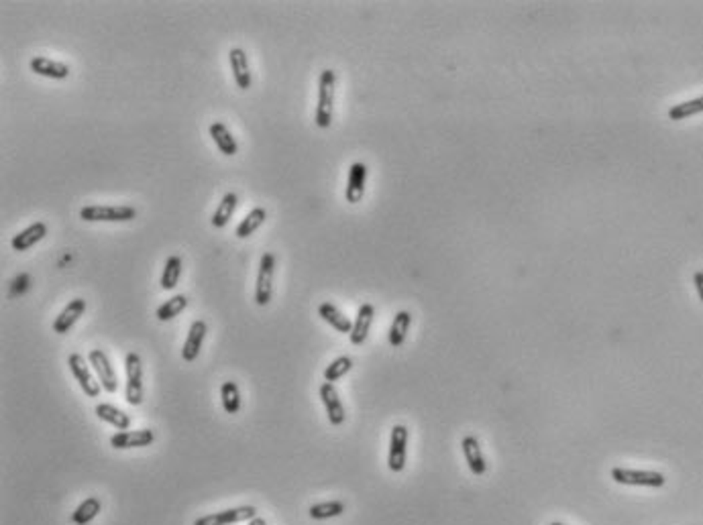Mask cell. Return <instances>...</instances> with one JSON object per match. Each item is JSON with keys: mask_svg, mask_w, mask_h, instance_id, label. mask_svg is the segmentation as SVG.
<instances>
[{"mask_svg": "<svg viewBox=\"0 0 703 525\" xmlns=\"http://www.w3.org/2000/svg\"><path fill=\"white\" fill-rule=\"evenodd\" d=\"M335 90L336 74L333 70H322L318 77V104L314 112V122L318 129H328L333 124V112H335Z\"/></svg>", "mask_w": 703, "mask_h": 525, "instance_id": "obj_1", "label": "cell"}, {"mask_svg": "<svg viewBox=\"0 0 703 525\" xmlns=\"http://www.w3.org/2000/svg\"><path fill=\"white\" fill-rule=\"evenodd\" d=\"M124 373H127V385H124V399L127 404L137 407L143 404V362L137 352H127L124 357Z\"/></svg>", "mask_w": 703, "mask_h": 525, "instance_id": "obj_2", "label": "cell"}, {"mask_svg": "<svg viewBox=\"0 0 703 525\" xmlns=\"http://www.w3.org/2000/svg\"><path fill=\"white\" fill-rule=\"evenodd\" d=\"M80 218L84 222H131L137 218V210L133 206H84L80 210Z\"/></svg>", "mask_w": 703, "mask_h": 525, "instance_id": "obj_3", "label": "cell"}, {"mask_svg": "<svg viewBox=\"0 0 703 525\" xmlns=\"http://www.w3.org/2000/svg\"><path fill=\"white\" fill-rule=\"evenodd\" d=\"M274 277H275V255L274 253H263L259 261V271H257V281H255V303L265 308L272 296H274Z\"/></svg>", "mask_w": 703, "mask_h": 525, "instance_id": "obj_4", "label": "cell"}, {"mask_svg": "<svg viewBox=\"0 0 703 525\" xmlns=\"http://www.w3.org/2000/svg\"><path fill=\"white\" fill-rule=\"evenodd\" d=\"M611 479L618 485H628V487H653L658 489L665 485V475L655 472V470H634V468H622L616 466L611 468Z\"/></svg>", "mask_w": 703, "mask_h": 525, "instance_id": "obj_5", "label": "cell"}, {"mask_svg": "<svg viewBox=\"0 0 703 525\" xmlns=\"http://www.w3.org/2000/svg\"><path fill=\"white\" fill-rule=\"evenodd\" d=\"M68 367H70L72 375L76 377L77 385H80V389L84 391L86 397H98V395H100L102 385H100V381H98V379L94 377V373H92L90 362L84 359L82 354H77V352L70 354Z\"/></svg>", "mask_w": 703, "mask_h": 525, "instance_id": "obj_6", "label": "cell"}, {"mask_svg": "<svg viewBox=\"0 0 703 525\" xmlns=\"http://www.w3.org/2000/svg\"><path fill=\"white\" fill-rule=\"evenodd\" d=\"M253 517H257V509L253 505H241V507H232V509L216 511V513H208L198 517L194 525H235L243 524V521H251Z\"/></svg>", "mask_w": 703, "mask_h": 525, "instance_id": "obj_7", "label": "cell"}, {"mask_svg": "<svg viewBox=\"0 0 703 525\" xmlns=\"http://www.w3.org/2000/svg\"><path fill=\"white\" fill-rule=\"evenodd\" d=\"M88 362H90L94 373L98 377L102 389L107 391V393H117V389H119V379H117V371H114V367H112V362L108 359L107 352L100 350V348H92L90 352H88Z\"/></svg>", "mask_w": 703, "mask_h": 525, "instance_id": "obj_8", "label": "cell"}, {"mask_svg": "<svg viewBox=\"0 0 703 525\" xmlns=\"http://www.w3.org/2000/svg\"><path fill=\"white\" fill-rule=\"evenodd\" d=\"M406 454H408V428L396 423L390 434V454H387V466L392 472H402L406 468Z\"/></svg>", "mask_w": 703, "mask_h": 525, "instance_id": "obj_9", "label": "cell"}, {"mask_svg": "<svg viewBox=\"0 0 703 525\" xmlns=\"http://www.w3.org/2000/svg\"><path fill=\"white\" fill-rule=\"evenodd\" d=\"M155 442L153 430H124L110 438V446L114 450H131V448H147Z\"/></svg>", "mask_w": 703, "mask_h": 525, "instance_id": "obj_10", "label": "cell"}, {"mask_svg": "<svg viewBox=\"0 0 703 525\" xmlns=\"http://www.w3.org/2000/svg\"><path fill=\"white\" fill-rule=\"evenodd\" d=\"M318 393H321L322 406L326 409L328 421H331L333 426H343V423H345V418H347V413H345V406H343V401H340V397H338V391H336L335 385L324 381L321 385V389H318Z\"/></svg>", "mask_w": 703, "mask_h": 525, "instance_id": "obj_11", "label": "cell"}, {"mask_svg": "<svg viewBox=\"0 0 703 525\" xmlns=\"http://www.w3.org/2000/svg\"><path fill=\"white\" fill-rule=\"evenodd\" d=\"M206 332H208V326L204 320H194L190 330H188V336H186V342L182 346V359L183 362H194L198 359L200 350H202V345H204V338H206Z\"/></svg>", "mask_w": 703, "mask_h": 525, "instance_id": "obj_12", "label": "cell"}, {"mask_svg": "<svg viewBox=\"0 0 703 525\" xmlns=\"http://www.w3.org/2000/svg\"><path fill=\"white\" fill-rule=\"evenodd\" d=\"M86 308H88V305H86V300H82V298H76V300L70 301V303L61 310L60 315L55 318V322H53V332H55V334H68V332L76 326L77 320L86 314Z\"/></svg>", "mask_w": 703, "mask_h": 525, "instance_id": "obj_13", "label": "cell"}, {"mask_svg": "<svg viewBox=\"0 0 703 525\" xmlns=\"http://www.w3.org/2000/svg\"><path fill=\"white\" fill-rule=\"evenodd\" d=\"M365 181H367V166L361 161H355L349 169V178H347V188H345V197L349 204H359L363 200L365 194Z\"/></svg>", "mask_w": 703, "mask_h": 525, "instance_id": "obj_14", "label": "cell"}, {"mask_svg": "<svg viewBox=\"0 0 703 525\" xmlns=\"http://www.w3.org/2000/svg\"><path fill=\"white\" fill-rule=\"evenodd\" d=\"M229 61L230 70H232V77H235V84L241 90H249L251 84H253V77H251V67H249L247 53H245L241 47H235V49L229 51Z\"/></svg>", "mask_w": 703, "mask_h": 525, "instance_id": "obj_15", "label": "cell"}, {"mask_svg": "<svg viewBox=\"0 0 703 525\" xmlns=\"http://www.w3.org/2000/svg\"><path fill=\"white\" fill-rule=\"evenodd\" d=\"M29 67L33 74L41 75V77H49V80H65L70 75V65L63 61L49 60L43 55H37L29 61Z\"/></svg>", "mask_w": 703, "mask_h": 525, "instance_id": "obj_16", "label": "cell"}, {"mask_svg": "<svg viewBox=\"0 0 703 525\" xmlns=\"http://www.w3.org/2000/svg\"><path fill=\"white\" fill-rule=\"evenodd\" d=\"M461 448H463L465 462H467L469 470L473 472L475 477H481V475H485L488 465H485L483 452H481V446H479V440H477L475 435H465V438H463V442H461Z\"/></svg>", "mask_w": 703, "mask_h": 525, "instance_id": "obj_17", "label": "cell"}, {"mask_svg": "<svg viewBox=\"0 0 703 525\" xmlns=\"http://www.w3.org/2000/svg\"><path fill=\"white\" fill-rule=\"evenodd\" d=\"M373 318H375V308L371 303H363L357 312V318L353 322V330L349 334L353 346H361L365 342L369 330H371V324H373Z\"/></svg>", "mask_w": 703, "mask_h": 525, "instance_id": "obj_18", "label": "cell"}, {"mask_svg": "<svg viewBox=\"0 0 703 525\" xmlns=\"http://www.w3.org/2000/svg\"><path fill=\"white\" fill-rule=\"evenodd\" d=\"M45 234H47L45 222H35V224L27 226L25 230H21L18 234H15L13 240H11V247H13L15 251H18V253L29 251L31 247H35L37 242H41V240L45 239Z\"/></svg>", "mask_w": 703, "mask_h": 525, "instance_id": "obj_19", "label": "cell"}, {"mask_svg": "<svg viewBox=\"0 0 703 525\" xmlns=\"http://www.w3.org/2000/svg\"><path fill=\"white\" fill-rule=\"evenodd\" d=\"M208 135L213 136L214 145L218 147V151H220L222 155L232 157V155L239 153V145H237L235 136H232V133L227 129L225 122H213V124L208 126Z\"/></svg>", "mask_w": 703, "mask_h": 525, "instance_id": "obj_20", "label": "cell"}, {"mask_svg": "<svg viewBox=\"0 0 703 525\" xmlns=\"http://www.w3.org/2000/svg\"><path fill=\"white\" fill-rule=\"evenodd\" d=\"M318 315H321L322 320H324L328 326H333L336 332L351 334L353 322L347 318V315L343 314L338 308H336L335 303H331V301H322L321 305H318Z\"/></svg>", "mask_w": 703, "mask_h": 525, "instance_id": "obj_21", "label": "cell"}, {"mask_svg": "<svg viewBox=\"0 0 703 525\" xmlns=\"http://www.w3.org/2000/svg\"><path fill=\"white\" fill-rule=\"evenodd\" d=\"M94 413H96L98 420L107 421V423H110L112 428H117L121 432L131 428V416L124 413L117 406H112V404H98V406L94 407Z\"/></svg>", "mask_w": 703, "mask_h": 525, "instance_id": "obj_22", "label": "cell"}, {"mask_svg": "<svg viewBox=\"0 0 703 525\" xmlns=\"http://www.w3.org/2000/svg\"><path fill=\"white\" fill-rule=\"evenodd\" d=\"M237 206H239L237 194L229 192V194L222 195V200L218 202V208L214 210L213 218H210V224L214 228H225L230 222V218H232V214L237 210Z\"/></svg>", "mask_w": 703, "mask_h": 525, "instance_id": "obj_23", "label": "cell"}, {"mask_svg": "<svg viewBox=\"0 0 703 525\" xmlns=\"http://www.w3.org/2000/svg\"><path fill=\"white\" fill-rule=\"evenodd\" d=\"M412 326V314L402 310L394 315V322L390 326V345L394 348H399V346L406 342V336H408V330Z\"/></svg>", "mask_w": 703, "mask_h": 525, "instance_id": "obj_24", "label": "cell"}, {"mask_svg": "<svg viewBox=\"0 0 703 525\" xmlns=\"http://www.w3.org/2000/svg\"><path fill=\"white\" fill-rule=\"evenodd\" d=\"M100 511H102L100 499H98V497H88V499H84V501L76 507V511L72 513V524L74 525L92 524V521L98 517Z\"/></svg>", "mask_w": 703, "mask_h": 525, "instance_id": "obj_25", "label": "cell"}, {"mask_svg": "<svg viewBox=\"0 0 703 525\" xmlns=\"http://www.w3.org/2000/svg\"><path fill=\"white\" fill-rule=\"evenodd\" d=\"M267 220V212H265V208H253V210L249 212L247 216H245L243 220L237 224V228H235V234H237V239H241V240H245V239H249L255 230H259V226L263 224Z\"/></svg>", "mask_w": 703, "mask_h": 525, "instance_id": "obj_26", "label": "cell"}, {"mask_svg": "<svg viewBox=\"0 0 703 525\" xmlns=\"http://www.w3.org/2000/svg\"><path fill=\"white\" fill-rule=\"evenodd\" d=\"M182 256L171 255L166 261V267H163V273H161V279H159V286L163 291H173L178 287V281L182 277Z\"/></svg>", "mask_w": 703, "mask_h": 525, "instance_id": "obj_27", "label": "cell"}, {"mask_svg": "<svg viewBox=\"0 0 703 525\" xmlns=\"http://www.w3.org/2000/svg\"><path fill=\"white\" fill-rule=\"evenodd\" d=\"M220 404H222V409L230 416L241 411V391L235 381H225L220 385Z\"/></svg>", "mask_w": 703, "mask_h": 525, "instance_id": "obj_28", "label": "cell"}, {"mask_svg": "<svg viewBox=\"0 0 703 525\" xmlns=\"http://www.w3.org/2000/svg\"><path fill=\"white\" fill-rule=\"evenodd\" d=\"M310 517L316 519V521H322V519H333V517H338L345 513V503L343 501H324V503H316L310 507Z\"/></svg>", "mask_w": 703, "mask_h": 525, "instance_id": "obj_29", "label": "cell"}, {"mask_svg": "<svg viewBox=\"0 0 703 525\" xmlns=\"http://www.w3.org/2000/svg\"><path fill=\"white\" fill-rule=\"evenodd\" d=\"M186 305H188V298L186 296H173V298H169L166 303H161L157 308V320L159 322H169L176 315L182 314L183 310H186Z\"/></svg>", "mask_w": 703, "mask_h": 525, "instance_id": "obj_30", "label": "cell"}, {"mask_svg": "<svg viewBox=\"0 0 703 525\" xmlns=\"http://www.w3.org/2000/svg\"><path fill=\"white\" fill-rule=\"evenodd\" d=\"M703 112V96L699 98H693V100H687V102H681V104H675L669 108V119L671 120H685L689 117H695Z\"/></svg>", "mask_w": 703, "mask_h": 525, "instance_id": "obj_31", "label": "cell"}, {"mask_svg": "<svg viewBox=\"0 0 703 525\" xmlns=\"http://www.w3.org/2000/svg\"><path fill=\"white\" fill-rule=\"evenodd\" d=\"M353 369V359L351 357H338L335 359L326 369H324V381L326 383H333L335 385L338 379L347 375L349 371Z\"/></svg>", "mask_w": 703, "mask_h": 525, "instance_id": "obj_32", "label": "cell"}, {"mask_svg": "<svg viewBox=\"0 0 703 525\" xmlns=\"http://www.w3.org/2000/svg\"><path fill=\"white\" fill-rule=\"evenodd\" d=\"M693 283H695V289H697L699 300L703 301V271H697V273L693 275Z\"/></svg>", "mask_w": 703, "mask_h": 525, "instance_id": "obj_33", "label": "cell"}, {"mask_svg": "<svg viewBox=\"0 0 703 525\" xmlns=\"http://www.w3.org/2000/svg\"><path fill=\"white\" fill-rule=\"evenodd\" d=\"M247 525H267V521L263 517H253L251 521H247Z\"/></svg>", "mask_w": 703, "mask_h": 525, "instance_id": "obj_34", "label": "cell"}, {"mask_svg": "<svg viewBox=\"0 0 703 525\" xmlns=\"http://www.w3.org/2000/svg\"><path fill=\"white\" fill-rule=\"evenodd\" d=\"M550 525H565V524H559V521H554V524H550Z\"/></svg>", "mask_w": 703, "mask_h": 525, "instance_id": "obj_35", "label": "cell"}]
</instances>
